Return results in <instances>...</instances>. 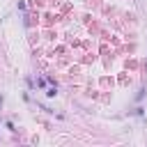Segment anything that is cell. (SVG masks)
I'll return each mask as SVG.
<instances>
[{
  "label": "cell",
  "mask_w": 147,
  "mask_h": 147,
  "mask_svg": "<svg viewBox=\"0 0 147 147\" xmlns=\"http://www.w3.org/2000/svg\"><path fill=\"white\" fill-rule=\"evenodd\" d=\"M46 94H48V96H55V94H57V85H53V87H48V90H46Z\"/></svg>",
  "instance_id": "1"
},
{
  "label": "cell",
  "mask_w": 147,
  "mask_h": 147,
  "mask_svg": "<svg viewBox=\"0 0 147 147\" xmlns=\"http://www.w3.org/2000/svg\"><path fill=\"white\" fill-rule=\"evenodd\" d=\"M34 85H37V87H44V85H46V80H44V78H37V83H34Z\"/></svg>",
  "instance_id": "2"
},
{
  "label": "cell",
  "mask_w": 147,
  "mask_h": 147,
  "mask_svg": "<svg viewBox=\"0 0 147 147\" xmlns=\"http://www.w3.org/2000/svg\"><path fill=\"white\" fill-rule=\"evenodd\" d=\"M0 106H2V96H0Z\"/></svg>",
  "instance_id": "3"
}]
</instances>
